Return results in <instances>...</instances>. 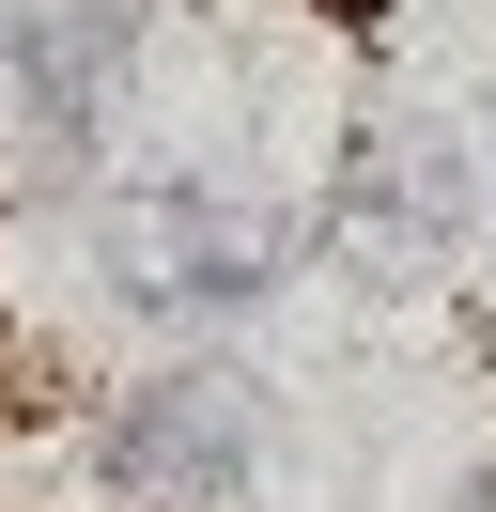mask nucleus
<instances>
[{
	"mask_svg": "<svg viewBox=\"0 0 496 512\" xmlns=\"http://www.w3.org/2000/svg\"><path fill=\"white\" fill-rule=\"evenodd\" d=\"M248 450H264V404L233 373H155L109 404V481L124 512H233L248 497Z\"/></svg>",
	"mask_w": 496,
	"mask_h": 512,
	"instance_id": "1",
	"label": "nucleus"
},
{
	"mask_svg": "<svg viewBox=\"0 0 496 512\" xmlns=\"http://www.w3.org/2000/svg\"><path fill=\"white\" fill-rule=\"evenodd\" d=\"M357 233H372L388 264L450 249V233H465V140H434V125H372V140H357Z\"/></svg>",
	"mask_w": 496,
	"mask_h": 512,
	"instance_id": "2",
	"label": "nucleus"
}]
</instances>
